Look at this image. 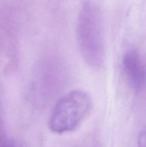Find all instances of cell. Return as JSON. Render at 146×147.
<instances>
[{
  "label": "cell",
  "mask_w": 146,
  "mask_h": 147,
  "mask_svg": "<svg viewBox=\"0 0 146 147\" xmlns=\"http://www.w3.org/2000/svg\"><path fill=\"white\" fill-rule=\"evenodd\" d=\"M77 40L84 61L92 68H100L104 60V40L100 11L91 2L82 7L77 22Z\"/></svg>",
  "instance_id": "1"
},
{
  "label": "cell",
  "mask_w": 146,
  "mask_h": 147,
  "mask_svg": "<svg viewBox=\"0 0 146 147\" xmlns=\"http://www.w3.org/2000/svg\"><path fill=\"white\" fill-rule=\"evenodd\" d=\"M92 107V99L85 91L71 90L54 106L49 119L50 130L58 134L73 131L88 116Z\"/></svg>",
  "instance_id": "2"
},
{
  "label": "cell",
  "mask_w": 146,
  "mask_h": 147,
  "mask_svg": "<svg viewBox=\"0 0 146 147\" xmlns=\"http://www.w3.org/2000/svg\"><path fill=\"white\" fill-rule=\"evenodd\" d=\"M122 67L130 86L136 90L143 88L146 83V64L139 52L127 50L123 56Z\"/></svg>",
  "instance_id": "3"
},
{
  "label": "cell",
  "mask_w": 146,
  "mask_h": 147,
  "mask_svg": "<svg viewBox=\"0 0 146 147\" xmlns=\"http://www.w3.org/2000/svg\"><path fill=\"white\" fill-rule=\"evenodd\" d=\"M8 143L9 141L6 140L5 136H4V129H3L2 123L0 118V147H7Z\"/></svg>",
  "instance_id": "4"
},
{
  "label": "cell",
  "mask_w": 146,
  "mask_h": 147,
  "mask_svg": "<svg viewBox=\"0 0 146 147\" xmlns=\"http://www.w3.org/2000/svg\"><path fill=\"white\" fill-rule=\"evenodd\" d=\"M139 147H146V131H143L140 133L138 136Z\"/></svg>",
  "instance_id": "5"
},
{
  "label": "cell",
  "mask_w": 146,
  "mask_h": 147,
  "mask_svg": "<svg viewBox=\"0 0 146 147\" xmlns=\"http://www.w3.org/2000/svg\"><path fill=\"white\" fill-rule=\"evenodd\" d=\"M7 147H18V146H17L15 144L13 143V142H9L8 145H7Z\"/></svg>",
  "instance_id": "6"
}]
</instances>
